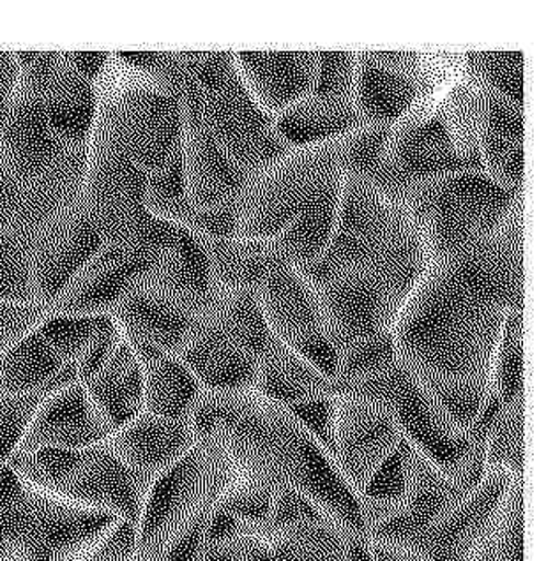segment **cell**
Returning a JSON list of instances; mask_svg holds the SVG:
<instances>
[{
	"label": "cell",
	"instance_id": "cell-1",
	"mask_svg": "<svg viewBox=\"0 0 546 561\" xmlns=\"http://www.w3.org/2000/svg\"><path fill=\"white\" fill-rule=\"evenodd\" d=\"M524 207L522 193L496 230L430 262L401 306L391 329L398 360L426 389L490 390L505 317L524 309Z\"/></svg>",
	"mask_w": 546,
	"mask_h": 561
},
{
	"label": "cell",
	"instance_id": "cell-2",
	"mask_svg": "<svg viewBox=\"0 0 546 561\" xmlns=\"http://www.w3.org/2000/svg\"><path fill=\"white\" fill-rule=\"evenodd\" d=\"M190 424L195 439L215 436L224 445L242 480L274 496L280 491H296L346 535L363 537V499L291 408L257 389L202 390Z\"/></svg>",
	"mask_w": 546,
	"mask_h": 561
},
{
	"label": "cell",
	"instance_id": "cell-3",
	"mask_svg": "<svg viewBox=\"0 0 546 561\" xmlns=\"http://www.w3.org/2000/svg\"><path fill=\"white\" fill-rule=\"evenodd\" d=\"M94 87L96 114L87 147L123 156L146 175L181 154L182 100L163 78L110 54Z\"/></svg>",
	"mask_w": 546,
	"mask_h": 561
},
{
	"label": "cell",
	"instance_id": "cell-4",
	"mask_svg": "<svg viewBox=\"0 0 546 561\" xmlns=\"http://www.w3.org/2000/svg\"><path fill=\"white\" fill-rule=\"evenodd\" d=\"M429 263V250L407 205L345 168L334 239L319 262L299 268L315 285L338 268L372 267L409 297Z\"/></svg>",
	"mask_w": 546,
	"mask_h": 561
},
{
	"label": "cell",
	"instance_id": "cell-5",
	"mask_svg": "<svg viewBox=\"0 0 546 561\" xmlns=\"http://www.w3.org/2000/svg\"><path fill=\"white\" fill-rule=\"evenodd\" d=\"M241 480L215 436L196 439L181 459L150 480L137 520V557H163L187 526L209 517Z\"/></svg>",
	"mask_w": 546,
	"mask_h": 561
},
{
	"label": "cell",
	"instance_id": "cell-6",
	"mask_svg": "<svg viewBox=\"0 0 546 561\" xmlns=\"http://www.w3.org/2000/svg\"><path fill=\"white\" fill-rule=\"evenodd\" d=\"M522 193L499 186L481 168H469L412 179L403 204L418 222L430 262H435L460 254L496 230Z\"/></svg>",
	"mask_w": 546,
	"mask_h": 561
},
{
	"label": "cell",
	"instance_id": "cell-7",
	"mask_svg": "<svg viewBox=\"0 0 546 561\" xmlns=\"http://www.w3.org/2000/svg\"><path fill=\"white\" fill-rule=\"evenodd\" d=\"M363 127V126H361ZM361 127L288 150L248 179L236 205V237L278 236L329 181L346 168Z\"/></svg>",
	"mask_w": 546,
	"mask_h": 561
},
{
	"label": "cell",
	"instance_id": "cell-8",
	"mask_svg": "<svg viewBox=\"0 0 546 561\" xmlns=\"http://www.w3.org/2000/svg\"><path fill=\"white\" fill-rule=\"evenodd\" d=\"M25 482L66 502L138 520L150 477L129 468L109 442L77 450L46 448L10 461Z\"/></svg>",
	"mask_w": 546,
	"mask_h": 561
},
{
	"label": "cell",
	"instance_id": "cell-9",
	"mask_svg": "<svg viewBox=\"0 0 546 561\" xmlns=\"http://www.w3.org/2000/svg\"><path fill=\"white\" fill-rule=\"evenodd\" d=\"M337 394L360 396L386 404L401 435L442 470H460L481 439L456 430L429 389L400 360L377 375L337 383Z\"/></svg>",
	"mask_w": 546,
	"mask_h": 561
},
{
	"label": "cell",
	"instance_id": "cell-10",
	"mask_svg": "<svg viewBox=\"0 0 546 561\" xmlns=\"http://www.w3.org/2000/svg\"><path fill=\"white\" fill-rule=\"evenodd\" d=\"M195 100L216 146L248 178L296 149L251 101L234 68L215 85H198Z\"/></svg>",
	"mask_w": 546,
	"mask_h": 561
},
{
	"label": "cell",
	"instance_id": "cell-11",
	"mask_svg": "<svg viewBox=\"0 0 546 561\" xmlns=\"http://www.w3.org/2000/svg\"><path fill=\"white\" fill-rule=\"evenodd\" d=\"M326 332L343 350L391 331L406 295L386 274L372 267H343L315 283Z\"/></svg>",
	"mask_w": 546,
	"mask_h": 561
},
{
	"label": "cell",
	"instance_id": "cell-12",
	"mask_svg": "<svg viewBox=\"0 0 546 561\" xmlns=\"http://www.w3.org/2000/svg\"><path fill=\"white\" fill-rule=\"evenodd\" d=\"M161 250L144 240H103L50 306L54 314H112L124 295L146 276Z\"/></svg>",
	"mask_w": 546,
	"mask_h": 561
},
{
	"label": "cell",
	"instance_id": "cell-13",
	"mask_svg": "<svg viewBox=\"0 0 546 561\" xmlns=\"http://www.w3.org/2000/svg\"><path fill=\"white\" fill-rule=\"evenodd\" d=\"M514 476L505 470H487L469 493L419 530L414 539L432 561H465L496 530Z\"/></svg>",
	"mask_w": 546,
	"mask_h": 561
},
{
	"label": "cell",
	"instance_id": "cell-14",
	"mask_svg": "<svg viewBox=\"0 0 546 561\" xmlns=\"http://www.w3.org/2000/svg\"><path fill=\"white\" fill-rule=\"evenodd\" d=\"M27 240L34 299L48 309L103 244V236L82 198L43 222Z\"/></svg>",
	"mask_w": 546,
	"mask_h": 561
},
{
	"label": "cell",
	"instance_id": "cell-15",
	"mask_svg": "<svg viewBox=\"0 0 546 561\" xmlns=\"http://www.w3.org/2000/svg\"><path fill=\"white\" fill-rule=\"evenodd\" d=\"M334 459L346 482L363 491L387 456L403 442L386 404L352 394H334Z\"/></svg>",
	"mask_w": 546,
	"mask_h": 561
},
{
	"label": "cell",
	"instance_id": "cell-16",
	"mask_svg": "<svg viewBox=\"0 0 546 561\" xmlns=\"http://www.w3.org/2000/svg\"><path fill=\"white\" fill-rule=\"evenodd\" d=\"M196 92L182 95L181 159L184 195L196 213L236 207L248 175L216 146L196 106Z\"/></svg>",
	"mask_w": 546,
	"mask_h": 561
},
{
	"label": "cell",
	"instance_id": "cell-17",
	"mask_svg": "<svg viewBox=\"0 0 546 561\" xmlns=\"http://www.w3.org/2000/svg\"><path fill=\"white\" fill-rule=\"evenodd\" d=\"M354 537L323 517L237 519L230 542L244 561H342Z\"/></svg>",
	"mask_w": 546,
	"mask_h": 561
},
{
	"label": "cell",
	"instance_id": "cell-18",
	"mask_svg": "<svg viewBox=\"0 0 546 561\" xmlns=\"http://www.w3.org/2000/svg\"><path fill=\"white\" fill-rule=\"evenodd\" d=\"M110 317L141 366L178 355L204 318L144 285L133 286Z\"/></svg>",
	"mask_w": 546,
	"mask_h": 561
},
{
	"label": "cell",
	"instance_id": "cell-19",
	"mask_svg": "<svg viewBox=\"0 0 546 561\" xmlns=\"http://www.w3.org/2000/svg\"><path fill=\"white\" fill-rule=\"evenodd\" d=\"M232 64L251 101L274 121L314 91L320 51H232Z\"/></svg>",
	"mask_w": 546,
	"mask_h": 561
},
{
	"label": "cell",
	"instance_id": "cell-20",
	"mask_svg": "<svg viewBox=\"0 0 546 561\" xmlns=\"http://www.w3.org/2000/svg\"><path fill=\"white\" fill-rule=\"evenodd\" d=\"M110 435L112 433L78 381L65 389L52 390L43 398L16 454L37 453L46 448L77 450L105 444Z\"/></svg>",
	"mask_w": 546,
	"mask_h": 561
},
{
	"label": "cell",
	"instance_id": "cell-21",
	"mask_svg": "<svg viewBox=\"0 0 546 561\" xmlns=\"http://www.w3.org/2000/svg\"><path fill=\"white\" fill-rule=\"evenodd\" d=\"M257 294L269 331L282 343L299 350L328 335L317 288L294 263L274 268Z\"/></svg>",
	"mask_w": 546,
	"mask_h": 561
},
{
	"label": "cell",
	"instance_id": "cell-22",
	"mask_svg": "<svg viewBox=\"0 0 546 561\" xmlns=\"http://www.w3.org/2000/svg\"><path fill=\"white\" fill-rule=\"evenodd\" d=\"M175 357L195 376L205 392L255 389L259 358L234 343L207 314Z\"/></svg>",
	"mask_w": 546,
	"mask_h": 561
},
{
	"label": "cell",
	"instance_id": "cell-23",
	"mask_svg": "<svg viewBox=\"0 0 546 561\" xmlns=\"http://www.w3.org/2000/svg\"><path fill=\"white\" fill-rule=\"evenodd\" d=\"M195 442L190 421H170L146 412L109 438L118 458L150 479L181 459Z\"/></svg>",
	"mask_w": 546,
	"mask_h": 561
},
{
	"label": "cell",
	"instance_id": "cell-24",
	"mask_svg": "<svg viewBox=\"0 0 546 561\" xmlns=\"http://www.w3.org/2000/svg\"><path fill=\"white\" fill-rule=\"evenodd\" d=\"M82 387L110 433H115L140 415L144 408V369L123 335L100 371L82 381Z\"/></svg>",
	"mask_w": 546,
	"mask_h": 561
},
{
	"label": "cell",
	"instance_id": "cell-25",
	"mask_svg": "<svg viewBox=\"0 0 546 561\" xmlns=\"http://www.w3.org/2000/svg\"><path fill=\"white\" fill-rule=\"evenodd\" d=\"M215 291H259L269 274L288 262L276 236L202 240Z\"/></svg>",
	"mask_w": 546,
	"mask_h": 561
},
{
	"label": "cell",
	"instance_id": "cell-26",
	"mask_svg": "<svg viewBox=\"0 0 546 561\" xmlns=\"http://www.w3.org/2000/svg\"><path fill=\"white\" fill-rule=\"evenodd\" d=\"M43 112L52 133L66 146H87L96 114V87L78 73L65 54H57Z\"/></svg>",
	"mask_w": 546,
	"mask_h": 561
},
{
	"label": "cell",
	"instance_id": "cell-27",
	"mask_svg": "<svg viewBox=\"0 0 546 561\" xmlns=\"http://www.w3.org/2000/svg\"><path fill=\"white\" fill-rule=\"evenodd\" d=\"M255 389L265 398L291 408L337 394V381L323 375L296 348L274 337L260 358Z\"/></svg>",
	"mask_w": 546,
	"mask_h": 561
},
{
	"label": "cell",
	"instance_id": "cell-28",
	"mask_svg": "<svg viewBox=\"0 0 546 561\" xmlns=\"http://www.w3.org/2000/svg\"><path fill=\"white\" fill-rule=\"evenodd\" d=\"M361 126L364 123L355 108L354 95L314 91L274 118L276 131L294 147L328 140Z\"/></svg>",
	"mask_w": 546,
	"mask_h": 561
},
{
	"label": "cell",
	"instance_id": "cell-29",
	"mask_svg": "<svg viewBox=\"0 0 546 561\" xmlns=\"http://www.w3.org/2000/svg\"><path fill=\"white\" fill-rule=\"evenodd\" d=\"M65 366L39 332L25 335L0 354V396L52 392Z\"/></svg>",
	"mask_w": 546,
	"mask_h": 561
},
{
	"label": "cell",
	"instance_id": "cell-30",
	"mask_svg": "<svg viewBox=\"0 0 546 561\" xmlns=\"http://www.w3.org/2000/svg\"><path fill=\"white\" fill-rule=\"evenodd\" d=\"M144 369V408L149 415L190 421L202 389L175 355H163Z\"/></svg>",
	"mask_w": 546,
	"mask_h": 561
},
{
	"label": "cell",
	"instance_id": "cell-31",
	"mask_svg": "<svg viewBox=\"0 0 546 561\" xmlns=\"http://www.w3.org/2000/svg\"><path fill=\"white\" fill-rule=\"evenodd\" d=\"M418 94V83L387 73L355 51L354 101L364 124H389L400 117Z\"/></svg>",
	"mask_w": 546,
	"mask_h": 561
},
{
	"label": "cell",
	"instance_id": "cell-32",
	"mask_svg": "<svg viewBox=\"0 0 546 561\" xmlns=\"http://www.w3.org/2000/svg\"><path fill=\"white\" fill-rule=\"evenodd\" d=\"M439 118L456 158L469 168H481L479 135L485 118V92L465 71L442 101Z\"/></svg>",
	"mask_w": 546,
	"mask_h": 561
},
{
	"label": "cell",
	"instance_id": "cell-33",
	"mask_svg": "<svg viewBox=\"0 0 546 561\" xmlns=\"http://www.w3.org/2000/svg\"><path fill=\"white\" fill-rule=\"evenodd\" d=\"M207 317L259 363L273 343L274 335L269 331L257 291H215Z\"/></svg>",
	"mask_w": 546,
	"mask_h": 561
},
{
	"label": "cell",
	"instance_id": "cell-34",
	"mask_svg": "<svg viewBox=\"0 0 546 561\" xmlns=\"http://www.w3.org/2000/svg\"><path fill=\"white\" fill-rule=\"evenodd\" d=\"M490 390L502 404L524 398V309H511L493 354Z\"/></svg>",
	"mask_w": 546,
	"mask_h": 561
},
{
	"label": "cell",
	"instance_id": "cell-35",
	"mask_svg": "<svg viewBox=\"0 0 546 561\" xmlns=\"http://www.w3.org/2000/svg\"><path fill=\"white\" fill-rule=\"evenodd\" d=\"M525 398L504 404L485 438L487 470L511 471L524 476Z\"/></svg>",
	"mask_w": 546,
	"mask_h": 561
},
{
	"label": "cell",
	"instance_id": "cell-36",
	"mask_svg": "<svg viewBox=\"0 0 546 561\" xmlns=\"http://www.w3.org/2000/svg\"><path fill=\"white\" fill-rule=\"evenodd\" d=\"M464 71L478 85L524 106V51H465Z\"/></svg>",
	"mask_w": 546,
	"mask_h": 561
},
{
	"label": "cell",
	"instance_id": "cell-37",
	"mask_svg": "<svg viewBox=\"0 0 546 561\" xmlns=\"http://www.w3.org/2000/svg\"><path fill=\"white\" fill-rule=\"evenodd\" d=\"M0 302H36L27 237L11 228H0Z\"/></svg>",
	"mask_w": 546,
	"mask_h": 561
},
{
	"label": "cell",
	"instance_id": "cell-38",
	"mask_svg": "<svg viewBox=\"0 0 546 561\" xmlns=\"http://www.w3.org/2000/svg\"><path fill=\"white\" fill-rule=\"evenodd\" d=\"M100 317H73L50 312L37 329L62 363L77 367L96 335Z\"/></svg>",
	"mask_w": 546,
	"mask_h": 561
},
{
	"label": "cell",
	"instance_id": "cell-39",
	"mask_svg": "<svg viewBox=\"0 0 546 561\" xmlns=\"http://www.w3.org/2000/svg\"><path fill=\"white\" fill-rule=\"evenodd\" d=\"M397 346L393 340V331H384L380 334L352 344L343 350L340 355L337 383L357 380L364 376L377 375L387 367L397 363Z\"/></svg>",
	"mask_w": 546,
	"mask_h": 561
},
{
	"label": "cell",
	"instance_id": "cell-40",
	"mask_svg": "<svg viewBox=\"0 0 546 561\" xmlns=\"http://www.w3.org/2000/svg\"><path fill=\"white\" fill-rule=\"evenodd\" d=\"M493 561H524V477H514L493 530Z\"/></svg>",
	"mask_w": 546,
	"mask_h": 561
},
{
	"label": "cell",
	"instance_id": "cell-41",
	"mask_svg": "<svg viewBox=\"0 0 546 561\" xmlns=\"http://www.w3.org/2000/svg\"><path fill=\"white\" fill-rule=\"evenodd\" d=\"M46 394L0 396V468L10 465L19 453L29 424Z\"/></svg>",
	"mask_w": 546,
	"mask_h": 561
},
{
	"label": "cell",
	"instance_id": "cell-42",
	"mask_svg": "<svg viewBox=\"0 0 546 561\" xmlns=\"http://www.w3.org/2000/svg\"><path fill=\"white\" fill-rule=\"evenodd\" d=\"M407 462H409V444L403 438V442L387 456L386 461L369 479L363 491V502L393 503L403 507Z\"/></svg>",
	"mask_w": 546,
	"mask_h": 561
},
{
	"label": "cell",
	"instance_id": "cell-43",
	"mask_svg": "<svg viewBox=\"0 0 546 561\" xmlns=\"http://www.w3.org/2000/svg\"><path fill=\"white\" fill-rule=\"evenodd\" d=\"M50 309L36 302H0V354L36 332Z\"/></svg>",
	"mask_w": 546,
	"mask_h": 561
},
{
	"label": "cell",
	"instance_id": "cell-44",
	"mask_svg": "<svg viewBox=\"0 0 546 561\" xmlns=\"http://www.w3.org/2000/svg\"><path fill=\"white\" fill-rule=\"evenodd\" d=\"M137 552V520L121 517L78 561H129Z\"/></svg>",
	"mask_w": 546,
	"mask_h": 561
},
{
	"label": "cell",
	"instance_id": "cell-45",
	"mask_svg": "<svg viewBox=\"0 0 546 561\" xmlns=\"http://www.w3.org/2000/svg\"><path fill=\"white\" fill-rule=\"evenodd\" d=\"M291 412L299 419L300 424L310 431L315 438L319 439L323 447L328 448L332 458H334V439H332L334 396H323V398L294 404V407H291Z\"/></svg>",
	"mask_w": 546,
	"mask_h": 561
},
{
	"label": "cell",
	"instance_id": "cell-46",
	"mask_svg": "<svg viewBox=\"0 0 546 561\" xmlns=\"http://www.w3.org/2000/svg\"><path fill=\"white\" fill-rule=\"evenodd\" d=\"M361 539L369 561H432L416 543L407 540L380 535H363Z\"/></svg>",
	"mask_w": 546,
	"mask_h": 561
},
{
	"label": "cell",
	"instance_id": "cell-47",
	"mask_svg": "<svg viewBox=\"0 0 546 561\" xmlns=\"http://www.w3.org/2000/svg\"><path fill=\"white\" fill-rule=\"evenodd\" d=\"M16 80V64L13 54H0V123L4 121Z\"/></svg>",
	"mask_w": 546,
	"mask_h": 561
},
{
	"label": "cell",
	"instance_id": "cell-48",
	"mask_svg": "<svg viewBox=\"0 0 546 561\" xmlns=\"http://www.w3.org/2000/svg\"><path fill=\"white\" fill-rule=\"evenodd\" d=\"M68 62L77 69L78 73L87 78L89 82L96 83L100 75L103 73L110 54H65Z\"/></svg>",
	"mask_w": 546,
	"mask_h": 561
},
{
	"label": "cell",
	"instance_id": "cell-49",
	"mask_svg": "<svg viewBox=\"0 0 546 561\" xmlns=\"http://www.w3.org/2000/svg\"><path fill=\"white\" fill-rule=\"evenodd\" d=\"M342 561H369L368 554L364 551L363 539H361V537H354V539L351 540Z\"/></svg>",
	"mask_w": 546,
	"mask_h": 561
},
{
	"label": "cell",
	"instance_id": "cell-50",
	"mask_svg": "<svg viewBox=\"0 0 546 561\" xmlns=\"http://www.w3.org/2000/svg\"><path fill=\"white\" fill-rule=\"evenodd\" d=\"M129 561H163L161 558H146V557H135Z\"/></svg>",
	"mask_w": 546,
	"mask_h": 561
}]
</instances>
